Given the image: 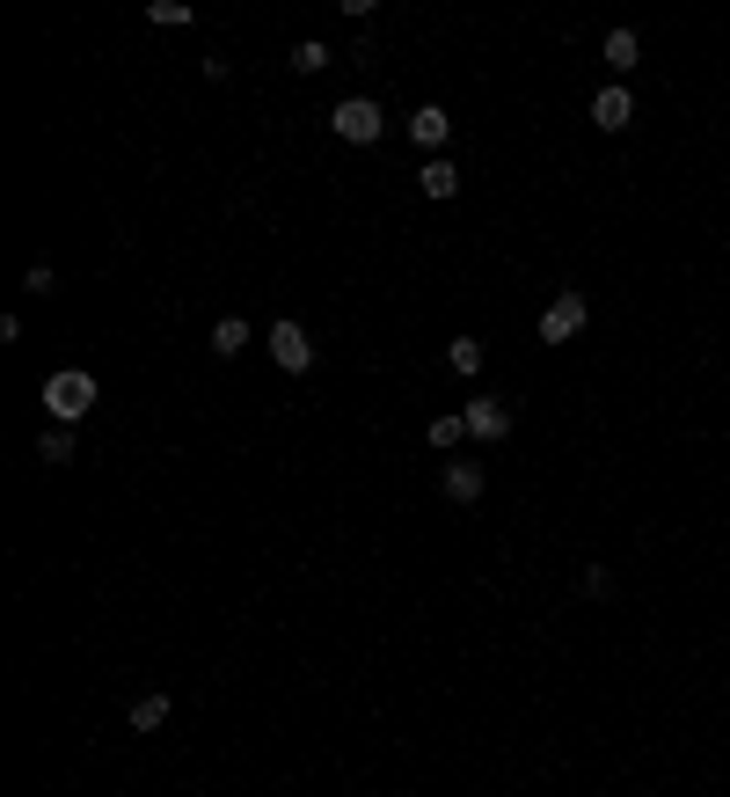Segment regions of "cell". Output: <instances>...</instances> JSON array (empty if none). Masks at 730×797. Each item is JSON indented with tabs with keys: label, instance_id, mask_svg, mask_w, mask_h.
<instances>
[{
	"label": "cell",
	"instance_id": "cell-1",
	"mask_svg": "<svg viewBox=\"0 0 730 797\" xmlns=\"http://www.w3.org/2000/svg\"><path fill=\"white\" fill-rule=\"evenodd\" d=\"M44 410H52L59 425H73V417H88V410H95V373H81V366L52 373V381H44Z\"/></svg>",
	"mask_w": 730,
	"mask_h": 797
},
{
	"label": "cell",
	"instance_id": "cell-2",
	"mask_svg": "<svg viewBox=\"0 0 730 797\" xmlns=\"http://www.w3.org/2000/svg\"><path fill=\"white\" fill-rule=\"evenodd\" d=\"M329 132H336V140H351V147H373L387 132V118H381L373 95H344V103L329 110Z\"/></svg>",
	"mask_w": 730,
	"mask_h": 797
},
{
	"label": "cell",
	"instance_id": "cell-3",
	"mask_svg": "<svg viewBox=\"0 0 730 797\" xmlns=\"http://www.w3.org/2000/svg\"><path fill=\"white\" fill-rule=\"evenodd\" d=\"M585 322H591L585 293H556V301H548V315H540V344H570V337H585Z\"/></svg>",
	"mask_w": 730,
	"mask_h": 797
},
{
	"label": "cell",
	"instance_id": "cell-4",
	"mask_svg": "<svg viewBox=\"0 0 730 797\" xmlns=\"http://www.w3.org/2000/svg\"><path fill=\"white\" fill-rule=\"evenodd\" d=\"M263 344H271V359H278L285 373H307V366H314V344H307V330H300L293 315L271 322V330H263Z\"/></svg>",
	"mask_w": 730,
	"mask_h": 797
},
{
	"label": "cell",
	"instance_id": "cell-5",
	"mask_svg": "<svg viewBox=\"0 0 730 797\" xmlns=\"http://www.w3.org/2000/svg\"><path fill=\"white\" fill-rule=\"evenodd\" d=\"M460 417H468V440H505V432H511V410L497 403V395H475Z\"/></svg>",
	"mask_w": 730,
	"mask_h": 797
},
{
	"label": "cell",
	"instance_id": "cell-6",
	"mask_svg": "<svg viewBox=\"0 0 730 797\" xmlns=\"http://www.w3.org/2000/svg\"><path fill=\"white\" fill-rule=\"evenodd\" d=\"M438 491H446L453 505H475V497L489 491V476H483V461H446V476H438Z\"/></svg>",
	"mask_w": 730,
	"mask_h": 797
},
{
	"label": "cell",
	"instance_id": "cell-7",
	"mask_svg": "<svg viewBox=\"0 0 730 797\" xmlns=\"http://www.w3.org/2000/svg\"><path fill=\"white\" fill-rule=\"evenodd\" d=\"M628 118H636V95H628L621 81L591 95V124H599V132H628Z\"/></svg>",
	"mask_w": 730,
	"mask_h": 797
},
{
	"label": "cell",
	"instance_id": "cell-8",
	"mask_svg": "<svg viewBox=\"0 0 730 797\" xmlns=\"http://www.w3.org/2000/svg\"><path fill=\"white\" fill-rule=\"evenodd\" d=\"M409 140H417V147H446V140H453V118H446L438 103H424L417 118H409Z\"/></svg>",
	"mask_w": 730,
	"mask_h": 797
},
{
	"label": "cell",
	"instance_id": "cell-9",
	"mask_svg": "<svg viewBox=\"0 0 730 797\" xmlns=\"http://www.w3.org/2000/svg\"><path fill=\"white\" fill-rule=\"evenodd\" d=\"M424 198H453V191H460V169H453V161L446 154H438V161H424Z\"/></svg>",
	"mask_w": 730,
	"mask_h": 797
},
{
	"label": "cell",
	"instance_id": "cell-10",
	"mask_svg": "<svg viewBox=\"0 0 730 797\" xmlns=\"http://www.w3.org/2000/svg\"><path fill=\"white\" fill-rule=\"evenodd\" d=\"M242 344H249V322H242V315H220V322H212V352H220V359H234Z\"/></svg>",
	"mask_w": 730,
	"mask_h": 797
},
{
	"label": "cell",
	"instance_id": "cell-11",
	"mask_svg": "<svg viewBox=\"0 0 730 797\" xmlns=\"http://www.w3.org/2000/svg\"><path fill=\"white\" fill-rule=\"evenodd\" d=\"M636 59H643V37H636V30H607V67H636Z\"/></svg>",
	"mask_w": 730,
	"mask_h": 797
},
{
	"label": "cell",
	"instance_id": "cell-12",
	"mask_svg": "<svg viewBox=\"0 0 730 797\" xmlns=\"http://www.w3.org/2000/svg\"><path fill=\"white\" fill-rule=\"evenodd\" d=\"M169 695H140V703H132V732H161V725H169Z\"/></svg>",
	"mask_w": 730,
	"mask_h": 797
},
{
	"label": "cell",
	"instance_id": "cell-13",
	"mask_svg": "<svg viewBox=\"0 0 730 797\" xmlns=\"http://www.w3.org/2000/svg\"><path fill=\"white\" fill-rule=\"evenodd\" d=\"M483 359H489L483 337H453V344H446V366H453V373H483Z\"/></svg>",
	"mask_w": 730,
	"mask_h": 797
},
{
	"label": "cell",
	"instance_id": "cell-14",
	"mask_svg": "<svg viewBox=\"0 0 730 797\" xmlns=\"http://www.w3.org/2000/svg\"><path fill=\"white\" fill-rule=\"evenodd\" d=\"M293 67H300V73H322V67H329V44H322V37H300V44H293Z\"/></svg>",
	"mask_w": 730,
	"mask_h": 797
},
{
	"label": "cell",
	"instance_id": "cell-15",
	"mask_svg": "<svg viewBox=\"0 0 730 797\" xmlns=\"http://www.w3.org/2000/svg\"><path fill=\"white\" fill-rule=\"evenodd\" d=\"M37 454L52 461V468H59V461H73V432H67V425H52L44 440H37Z\"/></svg>",
	"mask_w": 730,
	"mask_h": 797
},
{
	"label": "cell",
	"instance_id": "cell-16",
	"mask_svg": "<svg viewBox=\"0 0 730 797\" xmlns=\"http://www.w3.org/2000/svg\"><path fill=\"white\" fill-rule=\"evenodd\" d=\"M146 22H154V30H183V22H191V8H183V0H154V8H146Z\"/></svg>",
	"mask_w": 730,
	"mask_h": 797
},
{
	"label": "cell",
	"instance_id": "cell-17",
	"mask_svg": "<svg viewBox=\"0 0 730 797\" xmlns=\"http://www.w3.org/2000/svg\"><path fill=\"white\" fill-rule=\"evenodd\" d=\"M460 440H468V417H432V446H446V454H453Z\"/></svg>",
	"mask_w": 730,
	"mask_h": 797
},
{
	"label": "cell",
	"instance_id": "cell-18",
	"mask_svg": "<svg viewBox=\"0 0 730 797\" xmlns=\"http://www.w3.org/2000/svg\"><path fill=\"white\" fill-rule=\"evenodd\" d=\"M52 279H59V271H52V264H44V256H37V264H30V271H22V293H52Z\"/></svg>",
	"mask_w": 730,
	"mask_h": 797
},
{
	"label": "cell",
	"instance_id": "cell-19",
	"mask_svg": "<svg viewBox=\"0 0 730 797\" xmlns=\"http://www.w3.org/2000/svg\"><path fill=\"white\" fill-rule=\"evenodd\" d=\"M585 593H614V571L607 564H585Z\"/></svg>",
	"mask_w": 730,
	"mask_h": 797
}]
</instances>
